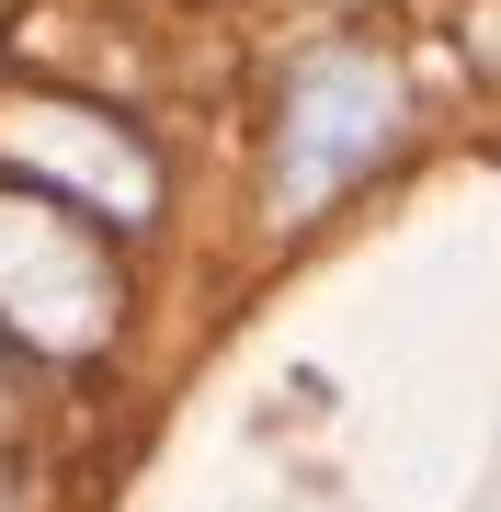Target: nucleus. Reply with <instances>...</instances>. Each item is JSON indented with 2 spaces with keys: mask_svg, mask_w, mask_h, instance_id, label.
<instances>
[{
  "mask_svg": "<svg viewBox=\"0 0 501 512\" xmlns=\"http://www.w3.org/2000/svg\"><path fill=\"white\" fill-rule=\"evenodd\" d=\"M0 330L57 353V365L69 353H103V330H114L103 239H80L57 205H23V194H0Z\"/></svg>",
  "mask_w": 501,
  "mask_h": 512,
  "instance_id": "f03ea898",
  "label": "nucleus"
},
{
  "mask_svg": "<svg viewBox=\"0 0 501 512\" xmlns=\"http://www.w3.org/2000/svg\"><path fill=\"white\" fill-rule=\"evenodd\" d=\"M399 69L365 46H319L297 57V80H285V126H274V217H308V205H331L342 183H365L376 160L399 148Z\"/></svg>",
  "mask_w": 501,
  "mask_h": 512,
  "instance_id": "f257e3e1",
  "label": "nucleus"
},
{
  "mask_svg": "<svg viewBox=\"0 0 501 512\" xmlns=\"http://www.w3.org/2000/svg\"><path fill=\"white\" fill-rule=\"evenodd\" d=\"M12 137H23L12 160H46V171H69V183H92V205L149 217V160H103V148H137V137H114L103 114H80V103H23Z\"/></svg>",
  "mask_w": 501,
  "mask_h": 512,
  "instance_id": "7ed1b4c3",
  "label": "nucleus"
}]
</instances>
